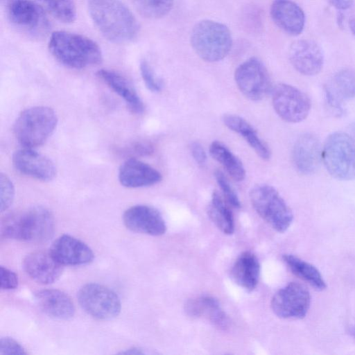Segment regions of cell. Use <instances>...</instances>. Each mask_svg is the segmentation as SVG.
Segmentation results:
<instances>
[{"label":"cell","mask_w":355,"mask_h":355,"mask_svg":"<svg viewBox=\"0 0 355 355\" xmlns=\"http://www.w3.org/2000/svg\"><path fill=\"white\" fill-rule=\"evenodd\" d=\"M88 10L95 26L107 40L126 44L137 37L139 23L121 0H88Z\"/></svg>","instance_id":"obj_1"},{"label":"cell","mask_w":355,"mask_h":355,"mask_svg":"<svg viewBox=\"0 0 355 355\" xmlns=\"http://www.w3.org/2000/svg\"><path fill=\"white\" fill-rule=\"evenodd\" d=\"M51 55L66 67L80 69L99 64L103 60L100 46L92 39L75 33L57 31L48 44Z\"/></svg>","instance_id":"obj_2"},{"label":"cell","mask_w":355,"mask_h":355,"mask_svg":"<svg viewBox=\"0 0 355 355\" xmlns=\"http://www.w3.org/2000/svg\"><path fill=\"white\" fill-rule=\"evenodd\" d=\"M53 232V216L42 207L9 214L1 225L2 236L23 241L44 242L52 237Z\"/></svg>","instance_id":"obj_3"},{"label":"cell","mask_w":355,"mask_h":355,"mask_svg":"<svg viewBox=\"0 0 355 355\" xmlns=\"http://www.w3.org/2000/svg\"><path fill=\"white\" fill-rule=\"evenodd\" d=\"M58 124L55 111L46 106H36L22 111L15 120L14 135L24 148L42 145L53 134Z\"/></svg>","instance_id":"obj_4"},{"label":"cell","mask_w":355,"mask_h":355,"mask_svg":"<svg viewBox=\"0 0 355 355\" xmlns=\"http://www.w3.org/2000/svg\"><path fill=\"white\" fill-rule=\"evenodd\" d=\"M190 40L196 53L209 62L223 60L232 46V37L227 26L211 19L198 21L191 31Z\"/></svg>","instance_id":"obj_5"},{"label":"cell","mask_w":355,"mask_h":355,"mask_svg":"<svg viewBox=\"0 0 355 355\" xmlns=\"http://www.w3.org/2000/svg\"><path fill=\"white\" fill-rule=\"evenodd\" d=\"M6 16L19 32L32 39L45 37L51 28L45 10L32 0H1Z\"/></svg>","instance_id":"obj_6"},{"label":"cell","mask_w":355,"mask_h":355,"mask_svg":"<svg viewBox=\"0 0 355 355\" xmlns=\"http://www.w3.org/2000/svg\"><path fill=\"white\" fill-rule=\"evenodd\" d=\"M322 160L334 178L344 181L355 179V140L346 132L331 133L323 146Z\"/></svg>","instance_id":"obj_7"},{"label":"cell","mask_w":355,"mask_h":355,"mask_svg":"<svg viewBox=\"0 0 355 355\" xmlns=\"http://www.w3.org/2000/svg\"><path fill=\"white\" fill-rule=\"evenodd\" d=\"M250 199L256 212L272 229L283 233L289 228L293 212L275 188L266 184L255 185L250 191Z\"/></svg>","instance_id":"obj_8"},{"label":"cell","mask_w":355,"mask_h":355,"mask_svg":"<svg viewBox=\"0 0 355 355\" xmlns=\"http://www.w3.org/2000/svg\"><path fill=\"white\" fill-rule=\"evenodd\" d=\"M77 297L82 309L98 320H110L116 317L121 304L116 293L108 287L96 283L83 286Z\"/></svg>","instance_id":"obj_9"},{"label":"cell","mask_w":355,"mask_h":355,"mask_svg":"<svg viewBox=\"0 0 355 355\" xmlns=\"http://www.w3.org/2000/svg\"><path fill=\"white\" fill-rule=\"evenodd\" d=\"M234 80L240 92L251 101L263 99L273 89L266 66L256 58H251L238 66Z\"/></svg>","instance_id":"obj_10"},{"label":"cell","mask_w":355,"mask_h":355,"mask_svg":"<svg viewBox=\"0 0 355 355\" xmlns=\"http://www.w3.org/2000/svg\"><path fill=\"white\" fill-rule=\"evenodd\" d=\"M271 94L273 108L282 120L296 123L308 116L311 101L306 94L297 87L279 83L273 87Z\"/></svg>","instance_id":"obj_11"},{"label":"cell","mask_w":355,"mask_h":355,"mask_svg":"<svg viewBox=\"0 0 355 355\" xmlns=\"http://www.w3.org/2000/svg\"><path fill=\"white\" fill-rule=\"evenodd\" d=\"M311 304V295L302 284L290 282L280 288L272 297L270 302L273 313L284 319H302L304 318Z\"/></svg>","instance_id":"obj_12"},{"label":"cell","mask_w":355,"mask_h":355,"mask_svg":"<svg viewBox=\"0 0 355 355\" xmlns=\"http://www.w3.org/2000/svg\"><path fill=\"white\" fill-rule=\"evenodd\" d=\"M12 162L18 172L38 180L51 181L56 175V168L52 160L33 148L24 147L16 150Z\"/></svg>","instance_id":"obj_13"},{"label":"cell","mask_w":355,"mask_h":355,"mask_svg":"<svg viewBox=\"0 0 355 355\" xmlns=\"http://www.w3.org/2000/svg\"><path fill=\"white\" fill-rule=\"evenodd\" d=\"M125 226L130 230L151 236H161L166 225L161 213L155 208L137 205L127 209L123 215Z\"/></svg>","instance_id":"obj_14"},{"label":"cell","mask_w":355,"mask_h":355,"mask_svg":"<svg viewBox=\"0 0 355 355\" xmlns=\"http://www.w3.org/2000/svg\"><path fill=\"white\" fill-rule=\"evenodd\" d=\"M289 60L295 69L304 76H315L324 65V55L320 46L313 41L300 40L288 49Z\"/></svg>","instance_id":"obj_15"},{"label":"cell","mask_w":355,"mask_h":355,"mask_svg":"<svg viewBox=\"0 0 355 355\" xmlns=\"http://www.w3.org/2000/svg\"><path fill=\"white\" fill-rule=\"evenodd\" d=\"M322 152L317 137L311 133L300 135L295 142L292 151L294 167L303 175L314 173L320 166Z\"/></svg>","instance_id":"obj_16"},{"label":"cell","mask_w":355,"mask_h":355,"mask_svg":"<svg viewBox=\"0 0 355 355\" xmlns=\"http://www.w3.org/2000/svg\"><path fill=\"white\" fill-rule=\"evenodd\" d=\"M50 252L63 266L88 264L94 257L93 251L86 243L68 234L57 238L53 242Z\"/></svg>","instance_id":"obj_17"},{"label":"cell","mask_w":355,"mask_h":355,"mask_svg":"<svg viewBox=\"0 0 355 355\" xmlns=\"http://www.w3.org/2000/svg\"><path fill=\"white\" fill-rule=\"evenodd\" d=\"M23 268L32 279L42 284L55 282L63 270V265L56 260L50 251L29 253L23 260Z\"/></svg>","instance_id":"obj_18"},{"label":"cell","mask_w":355,"mask_h":355,"mask_svg":"<svg viewBox=\"0 0 355 355\" xmlns=\"http://www.w3.org/2000/svg\"><path fill=\"white\" fill-rule=\"evenodd\" d=\"M118 177L121 185L131 189L152 186L162 179L157 170L135 158L128 159L121 164Z\"/></svg>","instance_id":"obj_19"},{"label":"cell","mask_w":355,"mask_h":355,"mask_svg":"<svg viewBox=\"0 0 355 355\" xmlns=\"http://www.w3.org/2000/svg\"><path fill=\"white\" fill-rule=\"evenodd\" d=\"M270 16L274 23L286 33L297 36L304 27L303 10L291 0H274L270 6Z\"/></svg>","instance_id":"obj_20"},{"label":"cell","mask_w":355,"mask_h":355,"mask_svg":"<svg viewBox=\"0 0 355 355\" xmlns=\"http://www.w3.org/2000/svg\"><path fill=\"white\" fill-rule=\"evenodd\" d=\"M39 308L48 316L66 320L75 313V306L70 297L58 289H44L35 294Z\"/></svg>","instance_id":"obj_21"},{"label":"cell","mask_w":355,"mask_h":355,"mask_svg":"<svg viewBox=\"0 0 355 355\" xmlns=\"http://www.w3.org/2000/svg\"><path fill=\"white\" fill-rule=\"evenodd\" d=\"M112 90L125 102L129 109L134 113L141 114L145 107L132 84L121 74L108 69H100L96 73Z\"/></svg>","instance_id":"obj_22"},{"label":"cell","mask_w":355,"mask_h":355,"mask_svg":"<svg viewBox=\"0 0 355 355\" xmlns=\"http://www.w3.org/2000/svg\"><path fill=\"white\" fill-rule=\"evenodd\" d=\"M187 314L192 318H204L216 327L225 329L229 325V318L219 302L211 296H200L187 301Z\"/></svg>","instance_id":"obj_23"},{"label":"cell","mask_w":355,"mask_h":355,"mask_svg":"<svg viewBox=\"0 0 355 355\" xmlns=\"http://www.w3.org/2000/svg\"><path fill=\"white\" fill-rule=\"evenodd\" d=\"M259 275V261L256 255L250 251L242 252L230 270L232 279L248 291H252L257 287Z\"/></svg>","instance_id":"obj_24"},{"label":"cell","mask_w":355,"mask_h":355,"mask_svg":"<svg viewBox=\"0 0 355 355\" xmlns=\"http://www.w3.org/2000/svg\"><path fill=\"white\" fill-rule=\"evenodd\" d=\"M223 121L230 130L241 135L262 159L267 160L270 159V150L269 148L245 119L239 115L230 114L224 115Z\"/></svg>","instance_id":"obj_25"},{"label":"cell","mask_w":355,"mask_h":355,"mask_svg":"<svg viewBox=\"0 0 355 355\" xmlns=\"http://www.w3.org/2000/svg\"><path fill=\"white\" fill-rule=\"evenodd\" d=\"M282 259L293 274L315 289L322 291L326 288L327 285L322 275L313 265L291 254H284Z\"/></svg>","instance_id":"obj_26"},{"label":"cell","mask_w":355,"mask_h":355,"mask_svg":"<svg viewBox=\"0 0 355 355\" xmlns=\"http://www.w3.org/2000/svg\"><path fill=\"white\" fill-rule=\"evenodd\" d=\"M211 156L219 162L236 181L245 179V170L241 160L223 144L213 141L209 146Z\"/></svg>","instance_id":"obj_27"},{"label":"cell","mask_w":355,"mask_h":355,"mask_svg":"<svg viewBox=\"0 0 355 355\" xmlns=\"http://www.w3.org/2000/svg\"><path fill=\"white\" fill-rule=\"evenodd\" d=\"M207 213L211 221L223 233L227 235L234 233L235 224L233 214L216 191L212 193Z\"/></svg>","instance_id":"obj_28"},{"label":"cell","mask_w":355,"mask_h":355,"mask_svg":"<svg viewBox=\"0 0 355 355\" xmlns=\"http://www.w3.org/2000/svg\"><path fill=\"white\" fill-rule=\"evenodd\" d=\"M326 86L343 102L355 98V70L338 71Z\"/></svg>","instance_id":"obj_29"},{"label":"cell","mask_w":355,"mask_h":355,"mask_svg":"<svg viewBox=\"0 0 355 355\" xmlns=\"http://www.w3.org/2000/svg\"><path fill=\"white\" fill-rule=\"evenodd\" d=\"M43 8L53 17L69 24L76 18V7L73 0H37Z\"/></svg>","instance_id":"obj_30"},{"label":"cell","mask_w":355,"mask_h":355,"mask_svg":"<svg viewBox=\"0 0 355 355\" xmlns=\"http://www.w3.org/2000/svg\"><path fill=\"white\" fill-rule=\"evenodd\" d=\"M135 8L143 17L157 19L166 16L172 9L174 0H132Z\"/></svg>","instance_id":"obj_31"},{"label":"cell","mask_w":355,"mask_h":355,"mask_svg":"<svg viewBox=\"0 0 355 355\" xmlns=\"http://www.w3.org/2000/svg\"><path fill=\"white\" fill-rule=\"evenodd\" d=\"M214 176L217 184L230 205L235 208H240L241 202L238 196L223 173L216 170L214 173Z\"/></svg>","instance_id":"obj_32"},{"label":"cell","mask_w":355,"mask_h":355,"mask_svg":"<svg viewBox=\"0 0 355 355\" xmlns=\"http://www.w3.org/2000/svg\"><path fill=\"white\" fill-rule=\"evenodd\" d=\"M140 73L146 87L152 92H159L162 90V81L156 76L149 63L143 60L139 65Z\"/></svg>","instance_id":"obj_33"},{"label":"cell","mask_w":355,"mask_h":355,"mask_svg":"<svg viewBox=\"0 0 355 355\" xmlns=\"http://www.w3.org/2000/svg\"><path fill=\"white\" fill-rule=\"evenodd\" d=\"M1 211L7 210L12 205L15 197V188L10 179L6 175H0Z\"/></svg>","instance_id":"obj_34"},{"label":"cell","mask_w":355,"mask_h":355,"mask_svg":"<svg viewBox=\"0 0 355 355\" xmlns=\"http://www.w3.org/2000/svg\"><path fill=\"white\" fill-rule=\"evenodd\" d=\"M0 354H27V352L12 338L2 337L0 340Z\"/></svg>","instance_id":"obj_35"},{"label":"cell","mask_w":355,"mask_h":355,"mask_svg":"<svg viewBox=\"0 0 355 355\" xmlns=\"http://www.w3.org/2000/svg\"><path fill=\"white\" fill-rule=\"evenodd\" d=\"M325 103L329 110L336 116H342L344 112L343 101L340 100L326 85L324 87Z\"/></svg>","instance_id":"obj_36"},{"label":"cell","mask_w":355,"mask_h":355,"mask_svg":"<svg viewBox=\"0 0 355 355\" xmlns=\"http://www.w3.org/2000/svg\"><path fill=\"white\" fill-rule=\"evenodd\" d=\"M1 288L3 290H13L18 286L17 275L10 269L1 266Z\"/></svg>","instance_id":"obj_37"},{"label":"cell","mask_w":355,"mask_h":355,"mask_svg":"<svg viewBox=\"0 0 355 355\" xmlns=\"http://www.w3.org/2000/svg\"><path fill=\"white\" fill-rule=\"evenodd\" d=\"M191 151L194 160L200 165H202L205 163L207 159L206 153L198 142H193L191 146Z\"/></svg>","instance_id":"obj_38"},{"label":"cell","mask_w":355,"mask_h":355,"mask_svg":"<svg viewBox=\"0 0 355 355\" xmlns=\"http://www.w3.org/2000/svg\"><path fill=\"white\" fill-rule=\"evenodd\" d=\"M332 6L339 10L349 8L353 4V0H328Z\"/></svg>","instance_id":"obj_39"},{"label":"cell","mask_w":355,"mask_h":355,"mask_svg":"<svg viewBox=\"0 0 355 355\" xmlns=\"http://www.w3.org/2000/svg\"><path fill=\"white\" fill-rule=\"evenodd\" d=\"M144 353V352L142 351V349L135 347L128 348L120 352V354H142Z\"/></svg>","instance_id":"obj_40"},{"label":"cell","mask_w":355,"mask_h":355,"mask_svg":"<svg viewBox=\"0 0 355 355\" xmlns=\"http://www.w3.org/2000/svg\"><path fill=\"white\" fill-rule=\"evenodd\" d=\"M349 26L352 33L355 37V18H351L349 19Z\"/></svg>","instance_id":"obj_41"},{"label":"cell","mask_w":355,"mask_h":355,"mask_svg":"<svg viewBox=\"0 0 355 355\" xmlns=\"http://www.w3.org/2000/svg\"><path fill=\"white\" fill-rule=\"evenodd\" d=\"M344 21V16L342 13H339L337 16V22L339 26L342 27Z\"/></svg>","instance_id":"obj_42"},{"label":"cell","mask_w":355,"mask_h":355,"mask_svg":"<svg viewBox=\"0 0 355 355\" xmlns=\"http://www.w3.org/2000/svg\"><path fill=\"white\" fill-rule=\"evenodd\" d=\"M350 332L355 337V325L351 328Z\"/></svg>","instance_id":"obj_43"}]
</instances>
